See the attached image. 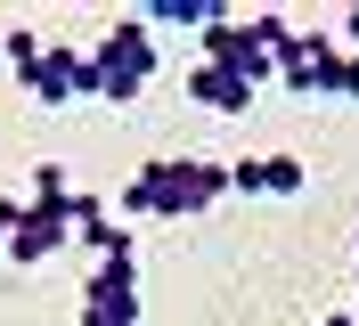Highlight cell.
Listing matches in <instances>:
<instances>
[{
	"instance_id": "cell-1",
	"label": "cell",
	"mask_w": 359,
	"mask_h": 326,
	"mask_svg": "<svg viewBox=\"0 0 359 326\" xmlns=\"http://www.w3.org/2000/svg\"><path fill=\"white\" fill-rule=\"evenodd\" d=\"M229 196V163H212V155H147L131 179H123V212L131 220H196L212 212Z\"/></svg>"
},
{
	"instance_id": "cell-2",
	"label": "cell",
	"mask_w": 359,
	"mask_h": 326,
	"mask_svg": "<svg viewBox=\"0 0 359 326\" xmlns=\"http://www.w3.org/2000/svg\"><path fill=\"white\" fill-rule=\"evenodd\" d=\"M156 65H163L156 25H147V17H114L107 33L90 41V98H107V107H131L139 90L156 82Z\"/></svg>"
},
{
	"instance_id": "cell-3",
	"label": "cell",
	"mask_w": 359,
	"mask_h": 326,
	"mask_svg": "<svg viewBox=\"0 0 359 326\" xmlns=\"http://www.w3.org/2000/svg\"><path fill=\"white\" fill-rule=\"evenodd\" d=\"M8 65H17L25 98H41V107H66V98H90V49L74 41H41L33 25H8Z\"/></svg>"
},
{
	"instance_id": "cell-4",
	"label": "cell",
	"mask_w": 359,
	"mask_h": 326,
	"mask_svg": "<svg viewBox=\"0 0 359 326\" xmlns=\"http://www.w3.org/2000/svg\"><path fill=\"white\" fill-rule=\"evenodd\" d=\"M269 82L302 90V98H335V82H343V41H335V25H294L286 41H278V57H269Z\"/></svg>"
},
{
	"instance_id": "cell-5",
	"label": "cell",
	"mask_w": 359,
	"mask_h": 326,
	"mask_svg": "<svg viewBox=\"0 0 359 326\" xmlns=\"http://www.w3.org/2000/svg\"><path fill=\"white\" fill-rule=\"evenodd\" d=\"M196 65H221V74H237V82L262 90V82H269V41H262V25L237 17V8L212 17V25L196 33Z\"/></svg>"
},
{
	"instance_id": "cell-6",
	"label": "cell",
	"mask_w": 359,
	"mask_h": 326,
	"mask_svg": "<svg viewBox=\"0 0 359 326\" xmlns=\"http://www.w3.org/2000/svg\"><path fill=\"white\" fill-rule=\"evenodd\" d=\"M82 326H139V269H131V261H90V278H82Z\"/></svg>"
},
{
	"instance_id": "cell-7",
	"label": "cell",
	"mask_w": 359,
	"mask_h": 326,
	"mask_svg": "<svg viewBox=\"0 0 359 326\" xmlns=\"http://www.w3.org/2000/svg\"><path fill=\"white\" fill-rule=\"evenodd\" d=\"M66 245H74V196L66 204H25L17 229H8V261H17V269H41V261L66 253Z\"/></svg>"
},
{
	"instance_id": "cell-8",
	"label": "cell",
	"mask_w": 359,
	"mask_h": 326,
	"mask_svg": "<svg viewBox=\"0 0 359 326\" xmlns=\"http://www.w3.org/2000/svg\"><path fill=\"white\" fill-rule=\"evenodd\" d=\"M229 188H237V196H269V204H286V196H302V188H311V163H302L294 147L237 155V163H229Z\"/></svg>"
},
{
	"instance_id": "cell-9",
	"label": "cell",
	"mask_w": 359,
	"mask_h": 326,
	"mask_svg": "<svg viewBox=\"0 0 359 326\" xmlns=\"http://www.w3.org/2000/svg\"><path fill=\"white\" fill-rule=\"evenodd\" d=\"M74 237L90 245V261H131V229H123L98 196H74Z\"/></svg>"
},
{
	"instance_id": "cell-10",
	"label": "cell",
	"mask_w": 359,
	"mask_h": 326,
	"mask_svg": "<svg viewBox=\"0 0 359 326\" xmlns=\"http://www.w3.org/2000/svg\"><path fill=\"white\" fill-rule=\"evenodd\" d=\"M180 90H188V98H196L204 114H245L253 98H262L253 82H237V74H221V65H188V82H180Z\"/></svg>"
},
{
	"instance_id": "cell-11",
	"label": "cell",
	"mask_w": 359,
	"mask_h": 326,
	"mask_svg": "<svg viewBox=\"0 0 359 326\" xmlns=\"http://www.w3.org/2000/svg\"><path fill=\"white\" fill-rule=\"evenodd\" d=\"M131 17H147V25H172V33H204L212 17H229L221 0H147V8H131Z\"/></svg>"
},
{
	"instance_id": "cell-12",
	"label": "cell",
	"mask_w": 359,
	"mask_h": 326,
	"mask_svg": "<svg viewBox=\"0 0 359 326\" xmlns=\"http://www.w3.org/2000/svg\"><path fill=\"white\" fill-rule=\"evenodd\" d=\"M335 98H359V49H343V82H335Z\"/></svg>"
},
{
	"instance_id": "cell-13",
	"label": "cell",
	"mask_w": 359,
	"mask_h": 326,
	"mask_svg": "<svg viewBox=\"0 0 359 326\" xmlns=\"http://www.w3.org/2000/svg\"><path fill=\"white\" fill-rule=\"evenodd\" d=\"M335 41H343V49H359V0H351V8H343V25H335Z\"/></svg>"
},
{
	"instance_id": "cell-14",
	"label": "cell",
	"mask_w": 359,
	"mask_h": 326,
	"mask_svg": "<svg viewBox=\"0 0 359 326\" xmlns=\"http://www.w3.org/2000/svg\"><path fill=\"white\" fill-rule=\"evenodd\" d=\"M327 326H359V318H351V310H335V318H327Z\"/></svg>"
}]
</instances>
